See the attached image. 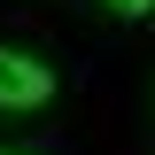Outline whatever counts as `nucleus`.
Segmentation results:
<instances>
[{
	"label": "nucleus",
	"mask_w": 155,
	"mask_h": 155,
	"mask_svg": "<svg viewBox=\"0 0 155 155\" xmlns=\"http://www.w3.org/2000/svg\"><path fill=\"white\" fill-rule=\"evenodd\" d=\"M39 101H54V70L23 47H0V109H39Z\"/></svg>",
	"instance_id": "obj_1"
},
{
	"label": "nucleus",
	"mask_w": 155,
	"mask_h": 155,
	"mask_svg": "<svg viewBox=\"0 0 155 155\" xmlns=\"http://www.w3.org/2000/svg\"><path fill=\"white\" fill-rule=\"evenodd\" d=\"M109 8H116V16H147L155 0H109Z\"/></svg>",
	"instance_id": "obj_2"
},
{
	"label": "nucleus",
	"mask_w": 155,
	"mask_h": 155,
	"mask_svg": "<svg viewBox=\"0 0 155 155\" xmlns=\"http://www.w3.org/2000/svg\"><path fill=\"white\" fill-rule=\"evenodd\" d=\"M0 155H8V147H0Z\"/></svg>",
	"instance_id": "obj_3"
}]
</instances>
